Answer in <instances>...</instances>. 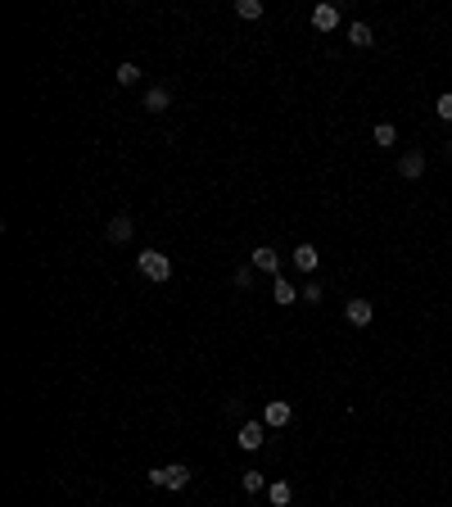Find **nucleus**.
<instances>
[{
    "mask_svg": "<svg viewBox=\"0 0 452 507\" xmlns=\"http://www.w3.org/2000/svg\"><path fill=\"white\" fill-rule=\"evenodd\" d=\"M113 78H118V86H136L140 82V69H136V64H118V73H113Z\"/></svg>",
    "mask_w": 452,
    "mask_h": 507,
    "instance_id": "obj_17",
    "label": "nucleus"
},
{
    "mask_svg": "<svg viewBox=\"0 0 452 507\" xmlns=\"http://www.w3.org/2000/svg\"><path fill=\"white\" fill-rule=\"evenodd\" d=\"M393 141H398V127H393V122H376V145L389 150Z\"/></svg>",
    "mask_w": 452,
    "mask_h": 507,
    "instance_id": "obj_16",
    "label": "nucleus"
},
{
    "mask_svg": "<svg viewBox=\"0 0 452 507\" xmlns=\"http://www.w3.org/2000/svg\"><path fill=\"white\" fill-rule=\"evenodd\" d=\"M344 317H349L353 327H371V317H376V308H371L367 299H349V308H344Z\"/></svg>",
    "mask_w": 452,
    "mask_h": 507,
    "instance_id": "obj_8",
    "label": "nucleus"
},
{
    "mask_svg": "<svg viewBox=\"0 0 452 507\" xmlns=\"http://www.w3.org/2000/svg\"><path fill=\"white\" fill-rule=\"evenodd\" d=\"M249 281H254V272H249V267H240V272H235V285H240V290H249Z\"/></svg>",
    "mask_w": 452,
    "mask_h": 507,
    "instance_id": "obj_21",
    "label": "nucleus"
},
{
    "mask_svg": "<svg viewBox=\"0 0 452 507\" xmlns=\"http://www.w3.org/2000/svg\"><path fill=\"white\" fill-rule=\"evenodd\" d=\"M290 499H294V490H290V485H285V480L267 485V503H272V507H285V503H290Z\"/></svg>",
    "mask_w": 452,
    "mask_h": 507,
    "instance_id": "obj_13",
    "label": "nucleus"
},
{
    "mask_svg": "<svg viewBox=\"0 0 452 507\" xmlns=\"http://www.w3.org/2000/svg\"><path fill=\"white\" fill-rule=\"evenodd\" d=\"M104 236H109V245H127L131 241V213H113L109 227H104Z\"/></svg>",
    "mask_w": 452,
    "mask_h": 507,
    "instance_id": "obj_5",
    "label": "nucleus"
},
{
    "mask_svg": "<svg viewBox=\"0 0 452 507\" xmlns=\"http://www.w3.org/2000/svg\"><path fill=\"white\" fill-rule=\"evenodd\" d=\"M272 299L285 308V304H294V299H299V290H294V285L285 281V276H276V285H272Z\"/></svg>",
    "mask_w": 452,
    "mask_h": 507,
    "instance_id": "obj_12",
    "label": "nucleus"
},
{
    "mask_svg": "<svg viewBox=\"0 0 452 507\" xmlns=\"http://www.w3.org/2000/svg\"><path fill=\"white\" fill-rule=\"evenodd\" d=\"M448 159H452V141H448Z\"/></svg>",
    "mask_w": 452,
    "mask_h": 507,
    "instance_id": "obj_22",
    "label": "nucleus"
},
{
    "mask_svg": "<svg viewBox=\"0 0 452 507\" xmlns=\"http://www.w3.org/2000/svg\"><path fill=\"white\" fill-rule=\"evenodd\" d=\"M312 27L316 32H335V27H340V9L335 5H316L312 9Z\"/></svg>",
    "mask_w": 452,
    "mask_h": 507,
    "instance_id": "obj_7",
    "label": "nucleus"
},
{
    "mask_svg": "<svg viewBox=\"0 0 452 507\" xmlns=\"http://www.w3.org/2000/svg\"><path fill=\"white\" fill-rule=\"evenodd\" d=\"M263 439H267V426L263 422H245V426H240V435H235V444L245 448V453H254V448H263Z\"/></svg>",
    "mask_w": 452,
    "mask_h": 507,
    "instance_id": "obj_4",
    "label": "nucleus"
},
{
    "mask_svg": "<svg viewBox=\"0 0 452 507\" xmlns=\"http://www.w3.org/2000/svg\"><path fill=\"white\" fill-rule=\"evenodd\" d=\"M435 113H439V118H444V122H452V91H448V95H439Z\"/></svg>",
    "mask_w": 452,
    "mask_h": 507,
    "instance_id": "obj_20",
    "label": "nucleus"
},
{
    "mask_svg": "<svg viewBox=\"0 0 452 507\" xmlns=\"http://www.w3.org/2000/svg\"><path fill=\"white\" fill-rule=\"evenodd\" d=\"M349 41L358 45V50H367V45L376 41V36H371V27H367V23H353V27H349Z\"/></svg>",
    "mask_w": 452,
    "mask_h": 507,
    "instance_id": "obj_15",
    "label": "nucleus"
},
{
    "mask_svg": "<svg viewBox=\"0 0 452 507\" xmlns=\"http://www.w3.org/2000/svg\"><path fill=\"white\" fill-rule=\"evenodd\" d=\"M299 299H307V304H321V285H316V281L299 285Z\"/></svg>",
    "mask_w": 452,
    "mask_h": 507,
    "instance_id": "obj_19",
    "label": "nucleus"
},
{
    "mask_svg": "<svg viewBox=\"0 0 452 507\" xmlns=\"http://www.w3.org/2000/svg\"><path fill=\"white\" fill-rule=\"evenodd\" d=\"M254 267H258V272H276V276H281V254H276L272 245H258V250H254Z\"/></svg>",
    "mask_w": 452,
    "mask_h": 507,
    "instance_id": "obj_9",
    "label": "nucleus"
},
{
    "mask_svg": "<svg viewBox=\"0 0 452 507\" xmlns=\"http://www.w3.org/2000/svg\"><path fill=\"white\" fill-rule=\"evenodd\" d=\"M290 422H294V408L285 404V399H272V404L263 408V426L267 430H285Z\"/></svg>",
    "mask_w": 452,
    "mask_h": 507,
    "instance_id": "obj_3",
    "label": "nucleus"
},
{
    "mask_svg": "<svg viewBox=\"0 0 452 507\" xmlns=\"http://www.w3.org/2000/svg\"><path fill=\"white\" fill-rule=\"evenodd\" d=\"M150 485H159V490H186L190 485V466H181V462H172V466H154L150 471Z\"/></svg>",
    "mask_w": 452,
    "mask_h": 507,
    "instance_id": "obj_1",
    "label": "nucleus"
},
{
    "mask_svg": "<svg viewBox=\"0 0 452 507\" xmlns=\"http://www.w3.org/2000/svg\"><path fill=\"white\" fill-rule=\"evenodd\" d=\"M398 177H407V181L425 177V155H421V150H407V155L398 159Z\"/></svg>",
    "mask_w": 452,
    "mask_h": 507,
    "instance_id": "obj_6",
    "label": "nucleus"
},
{
    "mask_svg": "<svg viewBox=\"0 0 452 507\" xmlns=\"http://www.w3.org/2000/svg\"><path fill=\"white\" fill-rule=\"evenodd\" d=\"M294 267H299V272H316V245H294Z\"/></svg>",
    "mask_w": 452,
    "mask_h": 507,
    "instance_id": "obj_11",
    "label": "nucleus"
},
{
    "mask_svg": "<svg viewBox=\"0 0 452 507\" xmlns=\"http://www.w3.org/2000/svg\"><path fill=\"white\" fill-rule=\"evenodd\" d=\"M263 490H267L263 471H245V494H263Z\"/></svg>",
    "mask_w": 452,
    "mask_h": 507,
    "instance_id": "obj_18",
    "label": "nucleus"
},
{
    "mask_svg": "<svg viewBox=\"0 0 452 507\" xmlns=\"http://www.w3.org/2000/svg\"><path fill=\"white\" fill-rule=\"evenodd\" d=\"M168 104H172V91H168V86H150V91H145V109L150 113H163Z\"/></svg>",
    "mask_w": 452,
    "mask_h": 507,
    "instance_id": "obj_10",
    "label": "nucleus"
},
{
    "mask_svg": "<svg viewBox=\"0 0 452 507\" xmlns=\"http://www.w3.org/2000/svg\"><path fill=\"white\" fill-rule=\"evenodd\" d=\"M136 267L150 276V281H168V276H172V258L159 254V250H140L136 254Z\"/></svg>",
    "mask_w": 452,
    "mask_h": 507,
    "instance_id": "obj_2",
    "label": "nucleus"
},
{
    "mask_svg": "<svg viewBox=\"0 0 452 507\" xmlns=\"http://www.w3.org/2000/svg\"><path fill=\"white\" fill-rule=\"evenodd\" d=\"M235 18H245V23L263 18V0H235Z\"/></svg>",
    "mask_w": 452,
    "mask_h": 507,
    "instance_id": "obj_14",
    "label": "nucleus"
}]
</instances>
